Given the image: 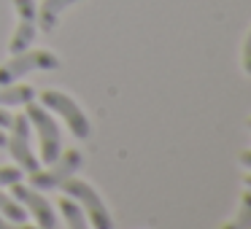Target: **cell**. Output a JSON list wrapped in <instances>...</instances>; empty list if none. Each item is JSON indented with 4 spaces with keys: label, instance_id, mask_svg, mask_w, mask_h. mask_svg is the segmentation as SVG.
<instances>
[{
    "label": "cell",
    "instance_id": "cell-11",
    "mask_svg": "<svg viewBox=\"0 0 251 229\" xmlns=\"http://www.w3.org/2000/svg\"><path fill=\"white\" fill-rule=\"evenodd\" d=\"M57 207H60L62 216H65L68 229H87V216H84L81 205H78L76 200H71V197H62V200L57 202Z\"/></svg>",
    "mask_w": 251,
    "mask_h": 229
},
{
    "label": "cell",
    "instance_id": "cell-14",
    "mask_svg": "<svg viewBox=\"0 0 251 229\" xmlns=\"http://www.w3.org/2000/svg\"><path fill=\"white\" fill-rule=\"evenodd\" d=\"M22 181V167H0V186H11Z\"/></svg>",
    "mask_w": 251,
    "mask_h": 229
},
{
    "label": "cell",
    "instance_id": "cell-7",
    "mask_svg": "<svg viewBox=\"0 0 251 229\" xmlns=\"http://www.w3.org/2000/svg\"><path fill=\"white\" fill-rule=\"evenodd\" d=\"M11 191H14V200L22 202L25 210L33 213V218L38 221V229H57L54 207L49 205V200L44 194H38V189L25 186L22 181H17V183H11Z\"/></svg>",
    "mask_w": 251,
    "mask_h": 229
},
{
    "label": "cell",
    "instance_id": "cell-3",
    "mask_svg": "<svg viewBox=\"0 0 251 229\" xmlns=\"http://www.w3.org/2000/svg\"><path fill=\"white\" fill-rule=\"evenodd\" d=\"M25 116H27V121L35 127V130H38L41 159H44L46 164H51V162H54V159L62 154V137H60V127H57V121L51 119L49 108L38 105L35 100H30V103H27Z\"/></svg>",
    "mask_w": 251,
    "mask_h": 229
},
{
    "label": "cell",
    "instance_id": "cell-16",
    "mask_svg": "<svg viewBox=\"0 0 251 229\" xmlns=\"http://www.w3.org/2000/svg\"><path fill=\"white\" fill-rule=\"evenodd\" d=\"M243 70L251 76V33L246 35V41H243Z\"/></svg>",
    "mask_w": 251,
    "mask_h": 229
},
{
    "label": "cell",
    "instance_id": "cell-17",
    "mask_svg": "<svg viewBox=\"0 0 251 229\" xmlns=\"http://www.w3.org/2000/svg\"><path fill=\"white\" fill-rule=\"evenodd\" d=\"M8 124H11V114L0 105V130H8Z\"/></svg>",
    "mask_w": 251,
    "mask_h": 229
},
{
    "label": "cell",
    "instance_id": "cell-9",
    "mask_svg": "<svg viewBox=\"0 0 251 229\" xmlns=\"http://www.w3.org/2000/svg\"><path fill=\"white\" fill-rule=\"evenodd\" d=\"M73 3H78V0H44L38 8V24L44 33H51V30L57 27V22H60V14L65 11L68 6H73Z\"/></svg>",
    "mask_w": 251,
    "mask_h": 229
},
{
    "label": "cell",
    "instance_id": "cell-2",
    "mask_svg": "<svg viewBox=\"0 0 251 229\" xmlns=\"http://www.w3.org/2000/svg\"><path fill=\"white\" fill-rule=\"evenodd\" d=\"M54 68H60L57 54L44 49H25L19 54H11V60L0 65V87L19 81L22 76H27L33 70H54Z\"/></svg>",
    "mask_w": 251,
    "mask_h": 229
},
{
    "label": "cell",
    "instance_id": "cell-10",
    "mask_svg": "<svg viewBox=\"0 0 251 229\" xmlns=\"http://www.w3.org/2000/svg\"><path fill=\"white\" fill-rule=\"evenodd\" d=\"M30 100H35V89L30 84H6L0 87V105L8 108V105H27Z\"/></svg>",
    "mask_w": 251,
    "mask_h": 229
},
{
    "label": "cell",
    "instance_id": "cell-5",
    "mask_svg": "<svg viewBox=\"0 0 251 229\" xmlns=\"http://www.w3.org/2000/svg\"><path fill=\"white\" fill-rule=\"evenodd\" d=\"M84 157L78 148H71V151L60 154L54 162L49 164V170H35L30 173V186L33 189H41V191H49V189H60V183L65 178H71L78 167H81Z\"/></svg>",
    "mask_w": 251,
    "mask_h": 229
},
{
    "label": "cell",
    "instance_id": "cell-4",
    "mask_svg": "<svg viewBox=\"0 0 251 229\" xmlns=\"http://www.w3.org/2000/svg\"><path fill=\"white\" fill-rule=\"evenodd\" d=\"M41 105L49 111H54V114H60L62 119H65L68 130L73 132V135L78 137V140H87L89 135H92V127H89V119L84 116V111L78 108L76 103H73L71 97H68L65 92H57V89H46V92H41Z\"/></svg>",
    "mask_w": 251,
    "mask_h": 229
},
{
    "label": "cell",
    "instance_id": "cell-18",
    "mask_svg": "<svg viewBox=\"0 0 251 229\" xmlns=\"http://www.w3.org/2000/svg\"><path fill=\"white\" fill-rule=\"evenodd\" d=\"M240 164L251 170V151H243V154H240Z\"/></svg>",
    "mask_w": 251,
    "mask_h": 229
},
{
    "label": "cell",
    "instance_id": "cell-8",
    "mask_svg": "<svg viewBox=\"0 0 251 229\" xmlns=\"http://www.w3.org/2000/svg\"><path fill=\"white\" fill-rule=\"evenodd\" d=\"M14 8L19 14V24L14 38L8 41V51L11 54H19V51L30 49L35 38V30H38V8H35L33 0H14Z\"/></svg>",
    "mask_w": 251,
    "mask_h": 229
},
{
    "label": "cell",
    "instance_id": "cell-6",
    "mask_svg": "<svg viewBox=\"0 0 251 229\" xmlns=\"http://www.w3.org/2000/svg\"><path fill=\"white\" fill-rule=\"evenodd\" d=\"M8 154L14 157V162H17V167L27 170V173H35L38 170V157L33 154V148H30V121L25 114H17L11 116V124H8Z\"/></svg>",
    "mask_w": 251,
    "mask_h": 229
},
{
    "label": "cell",
    "instance_id": "cell-20",
    "mask_svg": "<svg viewBox=\"0 0 251 229\" xmlns=\"http://www.w3.org/2000/svg\"><path fill=\"white\" fill-rule=\"evenodd\" d=\"M246 186H249V189H251V175H249V178H246Z\"/></svg>",
    "mask_w": 251,
    "mask_h": 229
},
{
    "label": "cell",
    "instance_id": "cell-12",
    "mask_svg": "<svg viewBox=\"0 0 251 229\" xmlns=\"http://www.w3.org/2000/svg\"><path fill=\"white\" fill-rule=\"evenodd\" d=\"M222 229H251V189H246L240 194V210L229 224H224Z\"/></svg>",
    "mask_w": 251,
    "mask_h": 229
},
{
    "label": "cell",
    "instance_id": "cell-13",
    "mask_svg": "<svg viewBox=\"0 0 251 229\" xmlns=\"http://www.w3.org/2000/svg\"><path fill=\"white\" fill-rule=\"evenodd\" d=\"M0 216L11 218V221H25V218H27V210L22 207V202H17L14 197L0 191Z\"/></svg>",
    "mask_w": 251,
    "mask_h": 229
},
{
    "label": "cell",
    "instance_id": "cell-1",
    "mask_svg": "<svg viewBox=\"0 0 251 229\" xmlns=\"http://www.w3.org/2000/svg\"><path fill=\"white\" fill-rule=\"evenodd\" d=\"M60 189L65 191V197H71V200H76L78 205H81L87 221H92V229H114V218H111L105 202L100 200V194L87 183V181H78L71 175V178H65L60 183Z\"/></svg>",
    "mask_w": 251,
    "mask_h": 229
},
{
    "label": "cell",
    "instance_id": "cell-15",
    "mask_svg": "<svg viewBox=\"0 0 251 229\" xmlns=\"http://www.w3.org/2000/svg\"><path fill=\"white\" fill-rule=\"evenodd\" d=\"M0 229H38L33 224H25V221H11V218L0 216Z\"/></svg>",
    "mask_w": 251,
    "mask_h": 229
},
{
    "label": "cell",
    "instance_id": "cell-21",
    "mask_svg": "<svg viewBox=\"0 0 251 229\" xmlns=\"http://www.w3.org/2000/svg\"><path fill=\"white\" fill-rule=\"evenodd\" d=\"M249 130H251V119H249Z\"/></svg>",
    "mask_w": 251,
    "mask_h": 229
},
{
    "label": "cell",
    "instance_id": "cell-19",
    "mask_svg": "<svg viewBox=\"0 0 251 229\" xmlns=\"http://www.w3.org/2000/svg\"><path fill=\"white\" fill-rule=\"evenodd\" d=\"M6 143H8V137H6V132L0 130V148H6Z\"/></svg>",
    "mask_w": 251,
    "mask_h": 229
}]
</instances>
